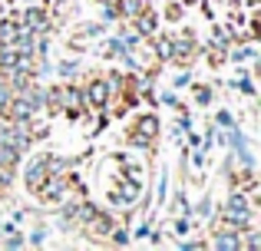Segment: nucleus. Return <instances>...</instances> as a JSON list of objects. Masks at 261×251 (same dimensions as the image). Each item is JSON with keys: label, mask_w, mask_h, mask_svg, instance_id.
<instances>
[{"label": "nucleus", "mask_w": 261, "mask_h": 251, "mask_svg": "<svg viewBox=\"0 0 261 251\" xmlns=\"http://www.w3.org/2000/svg\"><path fill=\"white\" fill-rule=\"evenodd\" d=\"M152 135H155V116H146V119H139V126L129 135V142H133V146H146Z\"/></svg>", "instance_id": "f257e3e1"}, {"label": "nucleus", "mask_w": 261, "mask_h": 251, "mask_svg": "<svg viewBox=\"0 0 261 251\" xmlns=\"http://www.w3.org/2000/svg\"><path fill=\"white\" fill-rule=\"evenodd\" d=\"M86 96H89V103H93V106H106V99H109V86L102 83V79H96V83L89 86Z\"/></svg>", "instance_id": "f03ea898"}, {"label": "nucleus", "mask_w": 261, "mask_h": 251, "mask_svg": "<svg viewBox=\"0 0 261 251\" xmlns=\"http://www.w3.org/2000/svg\"><path fill=\"white\" fill-rule=\"evenodd\" d=\"M27 20H30V26H33V30H43V26H46L43 10H30V13H27Z\"/></svg>", "instance_id": "7ed1b4c3"}, {"label": "nucleus", "mask_w": 261, "mask_h": 251, "mask_svg": "<svg viewBox=\"0 0 261 251\" xmlns=\"http://www.w3.org/2000/svg\"><path fill=\"white\" fill-rule=\"evenodd\" d=\"M152 20H155L152 13H142V20H139V30H142V33H152Z\"/></svg>", "instance_id": "20e7f679"}, {"label": "nucleus", "mask_w": 261, "mask_h": 251, "mask_svg": "<svg viewBox=\"0 0 261 251\" xmlns=\"http://www.w3.org/2000/svg\"><path fill=\"white\" fill-rule=\"evenodd\" d=\"M122 10H126V13H139L142 10V0H122Z\"/></svg>", "instance_id": "39448f33"}]
</instances>
